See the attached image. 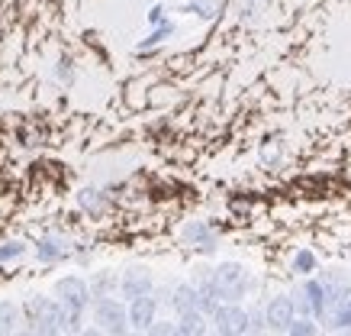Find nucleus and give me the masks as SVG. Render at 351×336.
<instances>
[{"instance_id":"f257e3e1","label":"nucleus","mask_w":351,"mask_h":336,"mask_svg":"<svg viewBox=\"0 0 351 336\" xmlns=\"http://www.w3.org/2000/svg\"><path fill=\"white\" fill-rule=\"evenodd\" d=\"M213 288L219 294V301L239 304L248 291V269L242 262H219L213 269Z\"/></svg>"},{"instance_id":"f03ea898","label":"nucleus","mask_w":351,"mask_h":336,"mask_svg":"<svg viewBox=\"0 0 351 336\" xmlns=\"http://www.w3.org/2000/svg\"><path fill=\"white\" fill-rule=\"evenodd\" d=\"M94 324L100 333L107 336H123L129 330V314L117 298H97L94 304Z\"/></svg>"},{"instance_id":"7ed1b4c3","label":"nucleus","mask_w":351,"mask_h":336,"mask_svg":"<svg viewBox=\"0 0 351 336\" xmlns=\"http://www.w3.org/2000/svg\"><path fill=\"white\" fill-rule=\"evenodd\" d=\"M293 307H297V314L303 317H322L326 314V307H329V294L326 288L319 284V278H303L297 284V291H293Z\"/></svg>"},{"instance_id":"20e7f679","label":"nucleus","mask_w":351,"mask_h":336,"mask_svg":"<svg viewBox=\"0 0 351 336\" xmlns=\"http://www.w3.org/2000/svg\"><path fill=\"white\" fill-rule=\"evenodd\" d=\"M55 301L62 304V307H71V311H81L84 314V307L90 304V288L81 275H64L55 282Z\"/></svg>"},{"instance_id":"39448f33","label":"nucleus","mask_w":351,"mask_h":336,"mask_svg":"<svg viewBox=\"0 0 351 336\" xmlns=\"http://www.w3.org/2000/svg\"><path fill=\"white\" fill-rule=\"evenodd\" d=\"M216 336H245L248 333V311L239 304H219L213 311Z\"/></svg>"},{"instance_id":"423d86ee","label":"nucleus","mask_w":351,"mask_h":336,"mask_svg":"<svg viewBox=\"0 0 351 336\" xmlns=\"http://www.w3.org/2000/svg\"><path fill=\"white\" fill-rule=\"evenodd\" d=\"M152 288H155V278H152L149 265H129V269L123 271V278H119V291H123V298H129V301L152 294Z\"/></svg>"},{"instance_id":"0eeeda50","label":"nucleus","mask_w":351,"mask_h":336,"mask_svg":"<svg viewBox=\"0 0 351 336\" xmlns=\"http://www.w3.org/2000/svg\"><path fill=\"white\" fill-rule=\"evenodd\" d=\"M293 317H297V307L290 301V294H277V298L267 301L265 326H271V330H287V326L293 324Z\"/></svg>"},{"instance_id":"6e6552de","label":"nucleus","mask_w":351,"mask_h":336,"mask_svg":"<svg viewBox=\"0 0 351 336\" xmlns=\"http://www.w3.org/2000/svg\"><path fill=\"white\" fill-rule=\"evenodd\" d=\"M155 311H158V301L152 298V294H145V298H136V301H129L126 314H129V326L132 330H149L152 324H155Z\"/></svg>"},{"instance_id":"1a4fd4ad","label":"nucleus","mask_w":351,"mask_h":336,"mask_svg":"<svg viewBox=\"0 0 351 336\" xmlns=\"http://www.w3.org/2000/svg\"><path fill=\"white\" fill-rule=\"evenodd\" d=\"M184 239L193 243V249H200V252H213L216 249V233H213V227L203 223V220L187 223V227H184Z\"/></svg>"},{"instance_id":"9d476101","label":"nucleus","mask_w":351,"mask_h":336,"mask_svg":"<svg viewBox=\"0 0 351 336\" xmlns=\"http://www.w3.org/2000/svg\"><path fill=\"white\" fill-rule=\"evenodd\" d=\"M351 278H348V271L345 269H339V265H329V269H322V275H319V284L326 288V294H329V301H335L341 294V288L348 284Z\"/></svg>"},{"instance_id":"9b49d317","label":"nucleus","mask_w":351,"mask_h":336,"mask_svg":"<svg viewBox=\"0 0 351 336\" xmlns=\"http://www.w3.org/2000/svg\"><path fill=\"white\" fill-rule=\"evenodd\" d=\"M171 304H174L178 314H193V311H197V288H193V284H178V288L171 291ZM197 314H200V311H197Z\"/></svg>"},{"instance_id":"f8f14e48","label":"nucleus","mask_w":351,"mask_h":336,"mask_svg":"<svg viewBox=\"0 0 351 336\" xmlns=\"http://www.w3.org/2000/svg\"><path fill=\"white\" fill-rule=\"evenodd\" d=\"M174 336H206V317L203 314H181V320L174 324Z\"/></svg>"},{"instance_id":"ddd939ff","label":"nucleus","mask_w":351,"mask_h":336,"mask_svg":"<svg viewBox=\"0 0 351 336\" xmlns=\"http://www.w3.org/2000/svg\"><path fill=\"white\" fill-rule=\"evenodd\" d=\"M90 288V298H110V291L117 288V275L113 271H97L94 282L87 284Z\"/></svg>"},{"instance_id":"4468645a","label":"nucleus","mask_w":351,"mask_h":336,"mask_svg":"<svg viewBox=\"0 0 351 336\" xmlns=\"http://www.w3.org/2000/svg\"><path fill=\"white\" fill-rule=\"evenodd\" d=\"M16 324H20V307L13 301H0V330H3V336L13 333Z\"/></svg>"},{"instance_id":"2eb2a0df","label":"nucleus","mask_w":351,"mask_h":336,"mask_svg":"<svg viewBox=\"0 0 351 336\" xmlns=\"http://www.w3.org/2000/svg\"><path fill=\"white\" fill-rule=\"evenodd\" d=\"M219 7H223V0H187V10L203 16V20H213Z\"/></svg>"},{"instance_id":"dca6fc26","label":"nucleus","mask_w":351,"mask_h":336,"mask_svg":"<svg viewBox=\"0 0 351 336\" xmlns=\"http://www.w3.org/2000/svg\"><path fill=\"white\" fill-rule=\"evenodd\" d=\"M313 271H316V256L309 249H300L297 256H293V275H303V278H306Z\"/></svg>"},{"instance_id":"f3484780","label":"nucleus","mask_w":351,"mask_h":336,"mask_svg":"<svg viewBox=\"0 0 351 336\" xmlns=\"http://www.w3.org/2000/svg\"><path fill=\"white\" fill-rule=\"evenodd\" d=\"M290 336H319V326L313 324V317H293V324L287 326Z\"/></svg>"},{"instance_id":"a211bd4d","label":"nucleus","mask_w":351,"mask_h":336,"mask_svg":"<svg viewBox=\"0 0 351 336\" xmlns=\"http://www.w3.org/2000/svg\"><path fill=\"white\" fill-rule=\"evenodd\" d=\"M64 252H68V249L62 246V239H45L43 246H39V259L52 262V259H62Z\"/></svg>"},{"instance_id":"6ab92c4d","label":"nucleus","mask_w":351,"mask_h":336,"mask_svg":"<svg viewBox=\"0 0 351 336\" xmlns=\"http://www.w3.org/2000/svg\"><path fill=\"white\" fill-rule=\"evenodd\" d=\"M145 336H174V324H168V320H155V324L145 330Z\"/></svg>"},{"instance_id":"aec40b11","label":"nucleus","mask_w":351,"mask_h":336,"mask_svg":"<svg viewBox=\"0 0 351 336\" xmlns=\"http://www.w3.org/2000/svg\"><path fill=\"white\" fill-rule=\"evenodd\" d=\"M23 243H7L3 249H0V262H7V259H16V256H23Z\"/></svg>"},{"instance_id":"412c9836","label":"nucleus","mask_w":351,"mask_h":336,"mask_svg":"<svg viewBox=\"0 0 351 336\" xmlns=\"http://www.w3.org/2000/svg\"><path fill=\"white\" fill-rule=\"evenodd\" d=\"M81 336H104V333H100V330L94 326V330H81Z\"/></svg>"},{"instance_id":"4be33fe9","label":"nucleus","mask_w":351,"mask_h":336,"mask_svg":"<svg viewBox=\"0 0 351 336\" xmlns=\"http://www.w3.org/2000/svg\"><path fill=\"white\" fill-rule=\"evenodd\" d=\"M332 336H351V330H335Z\"/></svg>"},{"instance_id":"5701e85b","label":"nucleus","mask_w":351,"mask_h":336,"mask_svg":"<svg viewBox=\"0 0 351 336\" xmlns=\"http://www.w3.org/2000/svg\"><path fill=\"white\" fill-rule=\"evenodd\" d=\"M16 336H36V333H32V330H23V333H16Z\"/></svg>"},{"instance_id":"b1692460","label":"nucleus","mask_w":351,"mask_h":336,"mask_svg":"<svg viewBox=\"0 0 351 336\" xmlns=\"http://www.w3.org/2000/svg\"><path fill=\"white\" fill-rule=\"evenodd\" d=\"M123 336H142V333H138V330H136V333H129V330H126V333H123Z\"/></svg>"},{"instance_id":"393cba45","label":"nucleus","mask_w":351,"mask_h":336,"mask_svg":"<svg viewBox=\"0 0 351 336\" xmlns=\"http://www.w3.org/2000/svg\"><path fill=\"white\" fill-rule=\"evenodd\" d=\"M0 336H3V330H0Z\"/></svg>"},{"instance_id":"a878e982","label":"nucleus","mask_w":351,"mask_h":336,"mask_svg":"<svg viewBox=\"0 0 351 336\" xmlns=\"http://www.w3.org/2000/svg\"><path fill=\"white\" fill-rule=\"evenodd\" d=\"M58 336H64V333H58Z\"/></svg>"}]
</instances>
